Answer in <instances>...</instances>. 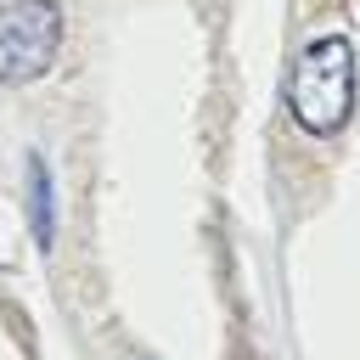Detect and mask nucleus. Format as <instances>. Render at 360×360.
I'll return each instance as SVG.
<instances>
[{
  "mask_svg": "<svg viewBox=\"0 0 360 360\" xmlns=\"http://www.w3.org/2000/svg\"><path fill=\"white\" fill-rule=\"evenodd\" d=\"M28 208H34V242L51 248V236H56V208H51V174H45L39 158L28 163Z\"/></svg>",
  "mask_w": 360,
  "mask_h": 360,
  "instance_id": "nucleus-3",
  "label": "nucleus"
},
{
  "mask_svg": "<svg viewBox=\"0 0 360 360\" xmlns=\"http://www.w3.org/2000/svg\"><path fill=\"white\" fill-rule=\"evenodd\" d=\"M287 112L309 135H338L354 112V45L343 34H321L298 51L287 79Z\"/></svg>",
  "mask_w": 360,
  "mask_h": 360,
  "instance_id": "nucleus-1",
  "label": "nucleus"
},
{
  "mask_svg": "<svg viewBox=\"0 0 360 360\" xmlns=\"http://www.w3.org/2000/svg\"><path fill=\"white\" fill-rule=\"evenodd\" d=\"M62 45L56 0H6L0 6V84H28L51 68Z\"/></svg>",
  "mask_w": 360,
  "mask_h": 360,
  "instance_id": "nucleus-2",
  "label": "nucleus"
},
{
  "mask_svg": "<svg viewBox=\"0 0 360 360\" xmlns=\"http://www.w3.org/2000/svg\"><path fill=\"white\" fill-rule=\"evenodd\" d=\"M135 360H146V354H135Z\"/></svg>",
  "mask_w": 360,
  "mask_h": 360,
  "instance_id": "nucleus-4",
  "label": "nucleus"
}]
</instances>
